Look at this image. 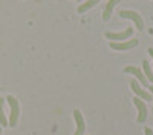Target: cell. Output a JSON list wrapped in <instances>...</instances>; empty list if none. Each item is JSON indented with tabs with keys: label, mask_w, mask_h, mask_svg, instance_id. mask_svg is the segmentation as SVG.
<instances>
[{
	"label": "cell",
	"mask_w": 153,
	"mask_h": 135,
	"mask_svg": "<svg viewBox=\"0 0 153 135\" xmlns=\"http://www.w3.org/2000/svg\"><path fill=\"white\" fill-rule=\"evenodd\" d=\"M5 100H8L9 107H11V115H9L8 126L14 128V126L17 125V121H19V117H20V104H19V101H17V98L12 97V95H8Z\"/></svg>",
	"instance_id": "6da1fadb"
},
{
	"label": "cell",
	"mask_w": 153,
	"mask_h": 135,
	"mask_svg": "<svg viewBox=\"0 0 153 135\" xmlns=\"http://www.w3.org/2000/svg\"><path fill=\"white\" fill-rule=\"evenodd\" d=\"M120 17H123V19H129V20L135 22V25H136V29H138V31H143V28H144L143 17H141V14H138L136 11L123 9V11L120 12Z\"/></svg>",
	"instance_id": "7a4b0ae2"
},
{
	"label": "cell",
	"mask_w": 153,
	"mask_h": 135,
	"mask_svg": "<svg viewBox=\"0 0 153 135\" xmlns=\"http://www.w3.org/2000/svg\"><path fill=\"white\" fill-rule=\"evenodd\" d=\"M124 72L126 74H130V75H135L136 80L141 83L143 86L149 88V80L146 78V75H144V72L141 71V68H138V66H126L124 68Z\"/></svg>",
	"instance_id": "3957f363"
},
{
	"label": "cell",
	"mask_w": 153,
	"mask_h": 135,
	"mask_svg": "<svg viewBox=\"0 0 153 135\" xmlns=\"http://www.w3.org/2000/svg\"><path fill=\"white\" fill-rule=\"evenodd\" d=\"M132 34H133V28H127L121 32H106V39L112 42H123L126 39H130Z\"/></svg>",
	"instance_id": "277c9868"
},
{
	"label": "cell",
	"mask_w": 153,
	"mask_h": 135,
	"mask_svg": "<svg viewBox=\"0 0 153 135\" xmlns=\"http://www.w3.org/2000/svg\"><path fill=\"white\" fill-rule=\"evenodd\" d=\"M138 45V39H130L126 42H112L110 48L113 51H127V49H132Z\"/></svg>",
	"instance_id": "5b68a950"
},
{
	"label": "cell",
	"mask_w": 153,
	"mask_h": 135,
	"mask_svg": "<svg viewBox=\"0 0 153 135\" xmlns=\"http://www.w3.org/2000/svg\"><path fill=\"white\" fill-rule=\"evenodd\" d=\"M133 103L138 107V118H136V121L138 123H144L147 120V106H146V103L139 97H135L133 98Z\"/></svg>",
	"instance_id": "8992f818"
},
{
	"label": "cell",
	"mask_w": 153,
	"mask_h": 135,
	"mask_svg": "<svg viewBox=\"0 0 153 135\" xmlns=\"http://www.w3.org/2000/svg\"><path fill=\"white\" fill-rule=\"evenodd\" d=\"M130 86H132V91H133L139 98H141V100H153V97H152L147 91H144V88L139 84L138 80H130Z\"/></svg>",
	"instance_id": "52a82bcc"
},
{
	"label": "cell",
	"mask_w": 153,
	"mask_h": 135,
	"mask_svg": "<svg viewBox=\"0 0 153 135\" xmlns=\"http://www.w3.org/2000/svg\"><path fill=\"white\" fill-rule=\"evenodd\" d=\"M74 118H75V123H76V131L74 135H83L84 134V129H86V125H84V118L81 115V112L78 109L74 110Z\"/></svg>",
	"instance_id": "ba28073f"
},
{
	"label": "cell",
	"mask_w": 153,
	"mask_h": 135,
	"mask_svg": "<svg viewBox=\"0 0 153 135\" xmlns=\"http://www.w3.org/2000/svg\"><path fill=\"white\" fill-rule=\"evenodd\" d=\"M120 2H121V0H109V2H107V5H106V8H104V14H103V20H104V22H107V20L110 19L113 8L117 6Z\"/></svg>",
	"instance_id": "9c48e42d"
},
{
	"label": "cell",
	"mask_w": 153,
	"mask_h": 135,
	"mask_svg": "<svg viewBox=\"0 0 153 135\" xmlns=\"http://www.w3.org/2000/svg\"><path fill=\"white\" fill-rule=\"evenodd\" d=\"M100 2V0H87V2H84V3H81L78 8H76V11L80 12V14H84L86 11H89L92 6H95L97 3Z\"/></svg>",
	"instance_id": "30bf717a"
},
{
	"label": "cell",
	"mask_w": 153,
	"mask_h": 135,
	"mask_svg": "<svg viewBox=\"0 0 153 135\" xmlns=\"http://www.w3.org/2000/svg\"><path fill=\"white\" fill-rule=\"evenodd\" d=\"M143 69H144V75L149 81L153 83V72H152V68H150V63L149 61H143Z\"/></svg>",
	"instance_id": "8fae6325"
},
{
	"label": "cell",
	"mask_w": 153,
	"mask_h": 135,
	"mask_svg": "<svg viewBox=\"0 0 153 135\" xmlns=\"http://www.w3.org/2000/svg\"><path fill=\"white\" fill-rule=\"evenodd\" d=\"M3 106H5V98H0V125L8 126V120H6V115H5Z\"/></svg>",
	"instance_id": "7c38bea8"
},
{
	"label": "cell",
	"mask_w": 153,
	"mask_h": 135,
	"mask_svg": "<svg viewBox=\"0 0 153 135\" xmlns=\"http://www.w3.org/2000/svg\"><path fill=\"white\" fill-rule=\"evenodd\" d=\"M146 135H153V131L150 128H146Z\"/></svg>",
	"instance_id": "4fadbf2b"
},
{
	"label": "cell",
	"mask_w": 153,
	"mask_h": 135,
	"mask_svg": "<svg viewBox=\"0 0 153 135\" xmlns=\"http://www.w3.org/2000/svg\"><path fill=\"white\" fill-rule=\"evenodd\" d=\"M149 54H150V57L153 58V48H149Z\"/></svg>",
	"instance_id": "5bb4252c"
},
{
	"label": "cell",
	"mask_w": 153,
	"mask_h": 135,
	"mask_svg": "<svg viewBox=\"0 0 153 135\" xmlns=\"http://www.w3.org/2000/svg\"><path fill=\"white\" fill-rule=\"evenodd\" d=\"M149 89H150V92H152V95H153V84H152V86H149Z\"/></svg>",
	"instance_id": "9a60e30c"
},
{
	"label": "cell",
	"mask_w": 153,
	"mask_h": 135,
	"mask_svg": "<svg viewBox=\"0 0 153 135\" xmlns=\"http://www.w3.org/2000/svg\"><path fill=\"white\" fill-rule=\"evenodd\" d=\"M0 135H2V128H0Z\"/></svg>",
	"instance_id": "2e32d148"
},
{
	"label": "cell",
	"mask_w": 153,
	"mask_h": 135,
	"mask_svg": "<svg viewBox=\"0 0 153 135\" xmlns=\"http://www.w3.org/2000/svg\"><path fill=\"white\" fill-rule=\"evenodd\" d=\"M78 2H81V0H78Z\"/></svg>",
	"instance_id": "e0dca14e"
}]
</instances>
